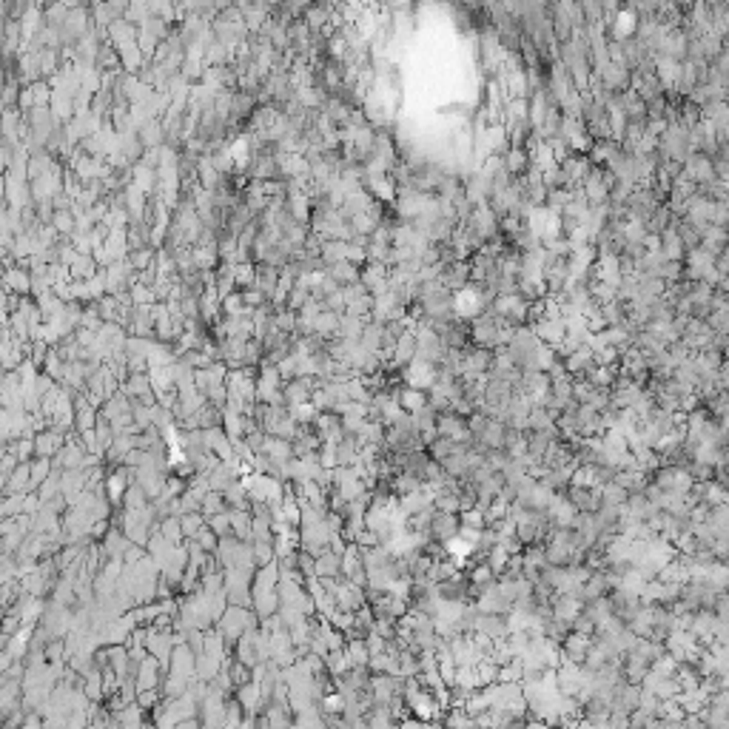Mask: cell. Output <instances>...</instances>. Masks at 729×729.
<instances>
[{
	"label": "cell",
	"mask_w": 729,
	"mask_h": 729,
	"mask_svg": "<svg viewBox=\"0 0 729 729\" xmlns=\"http://www.w3.org/2000/svg\"><path fill=\"white\" fill-rule=\"evenodd\" d=\"M328 276L336 279L342 288L345 285H353V282H362V268L353 265V262H336V265H328Z\"/></svg>",
	"instance_id": "cell-9"
},
{
	"label": "cell",
	"mask_w": 729,
	"mask_h": 729,
	"mask_svg": "<svg viewBox=\"0 0 729 729\" xmlns=\"http://www.w3.org/2000/svg\"><path fill=\"white\" fill-rule=\"evenodd\" d=\"M570 498V504L578 510V516H587V513H598L601 510V493L598 487L595 490H587V487H573L564 493Z\"/></svg>",
	"instance_id": "cell-5"
},
{
	"label": "cell",
	"mask_w": 729,
	"mask_h": 729,
	"mask_svg": "<svg viewBox=\"0 0 729 729\" xmlns=\"http://www.w3.org/2000/svg\"><path fill=\"white\" fill-rule=\"evenodd\" d=\"M117 724L123 729H140L143 727V707L134 701V704H129V707H123L120 713H117Z\"/></svg>",
	"instance_id": "cell-16"
},
{
	"label": "cell",
	"mask_w": 729,
	"mask_h": 729,
	"mask_svg": "<svg viewBox=\"0 0 729 729\" xmlns=\"http://www.w3.org/2000/svg\"><path fill=\"white\" fill-rule=\"evenodd\" d=\"M74 413H77L74 425H77V431H80V433H86V431H97V428H94V425H97V411H94V405H91V402H80Z\"/></svg>",
	"instance_id": "cell-15"
},
{
	"label": "cell",
	"mask_w": 729,
	"mask_h": 729,
	"mask_svg": "<svg viewBox=\"0 0 729 729\" xmlns=\"http://www.w3.org/2000/svg\"><path fill=\"white\" fill-rule=\"evenodd\" d=\"M49 468H51V462L46 459V456H37L34 462H31V485L34 490L46 482V473H49Z\"/></svg>",
	"instance_id": "cell-23"
},
{
	"label": "cell",
	"mask_w": 729,
	"mask_h": 729,
	"mask_svg": "<svg viewBox=\"0 0 729 729\" xmlns=\"http://www.w3.org/2000/svg\"><path fill=\"white\" fill-rule=\"evenodd\" d=\"M220 513H228V501H226V496L223 493H208L206 496V501H203V516L206 518H211V516H220Z\"/></svg>",
	"instance_id": "cell-19"
},
{
	"label": "cell",
	"mask_w": 729,
	"mask_h": 729,
	"mask_svg": "<svg viewBox=\"0 0 729 729\" xmlns=\"http://www.w3.org/2000/svg\"><path fill=\"white\" fill-rule=\"evenodd\" d=\"M206 516L203 513H186V516H180V524H183V536L186 538H197V533L206 527Z\"/></svg>",
	"instance_id": "cell-20"
},
{
	"label": "cell",
	"mask_w": 729,
	"mask_h": 729,
	"mask_svg": "<svg viewBox=\"0 0 729 729\" xmlns=\"http://www.w3.org/2000/svg\"><path fill=\"white\" fill-rule=\"evenodd\" d=\"M316 578H342V555H336L333 550H328L325 555L316 558Z\"/></svg>",
	"instance_id": "cell-11"
},
{
	"label": "cell",
	"mask_w": 729,
	"mask_h": 729,
	"mask_svg": "<svg viewBox=\"0 0 729 729\" xmlns=\"http://www.w3.org/2000/svg\"><path fill=\"white\" fill-rule=\"evenodd\" d=\"M117 54H120V63L129 69V74H134V71L143 66V49H140V43H126V46L117 49Z\"/></svg>",
	"instance_id": "cell-14"
},
{
	"label": "cell",
	"mask_w": 729,
	"mask_h": 729,
	"mask_svg": "<svg viewBox=\"0 0 729 729\" xmlns=\"http://www.w3.org/2000/svg\"><path fill=\"white\" fill-rule=\"evenodd\" d=\"M653 482L667 493H693V487H695L690 468H678V465H661L653 473Z\"/></svg>",
	"instance_id": "cell-2"
},
{
	"label": "cell",
	"mask_w": 729,
	"mask_h": 729,
	"mask_svg": "<svg viewBox=\"0 0 729 729\" xmlns=\"http://www.w3.org/2000/svg\"><path fill=\"white\" fill-rule=\"evenodd\" d=\"M396 399H399V405H402L405 413H419L422 408L431 405V396H428L425 391H416V388H399V391H396Z\"/></svg>",
	"instance_id": "cell-7"
},
{
	"label": "cell",
	"mask_w": 729,
	"mask_h": 729,
	"mask_svg": "<svg viewBox=\"0 0 729 729\" xmlns=\"http://www.w3.org/2000/svg\"><path fill=\"white\" fill-rule=\"evenodd\" d=\"M598 493H601V504H607V507H624L630 501V493L618 485L615 479L604 482V485L598 487Z\"/></svg>",
	"instance_id": "cell-12"
},
{
	"label": "cell",
	"mask_w": 729,
	"mask_h": 729,
	"mask_svg": "<svg viewBox=\"0 0 729 729\" xmlns=\"http://www.w3.org/2000/svg\"><path fill=\"white\" fill-rule=\"evenodd\" d=\"M724 729H729V718H727V727H724Z\"/></svg>",
	"instance_id": "cell-25"
},
{
	"label": "cell",
	"mask_w": 729,
	"mask_h": 729,
	"mask_svg": "<svg viewBox=\"0 0 729 729\" xmlns=\"http://www.w3.org/2000/svg\"><path fill=\"white\" fill-rule=\"evenodd\" d=\"M208 527L214 530V536H217V538H228V536H234L231 510H228V513H220V516H211V518H208Z\"/></svg>",
	"instance_id": "cell-21"
},
{
	"label": "cell",
	"mask_w": 729,
	"mask_h": 729,
	"mask_svg": "<svg viewBox=\"0 0 729 729\" xmlns=\"http://www.w3.org/2000/svg\"><path fill=\"white\" fill-rule=\"evenodd\" d=\"M325 667H328V673H331L333 678H342L345 673H351V670H353V661H351L348 650H333V653H328Z\"/></svg>",
	"instance_id": "cell-13"
},
{
	"label": "cell",
	"mask_w": 729,
	"mask_h": 729,
	"mask_svg": "<svg viewBox=\"0 0 729 729\" xmlns=\"http://www.w3.org/2000/svg\"><path fill=\"white\" fill-rule=\"evenodd\" d=\"M584 613V601L578 595H553V615L573 624Z\"/></svg>",
	"instance_id": "cell-6"
},
{
	"label": "cell",
	"mask_w": 729,
	"mask_h": 729,
	"mask_svg": "<svg viewBox=\"0 0 729 729\" xmlns=\"http://www.w3.org/2000/svg\"><path fill=\"white\" fill-rule=\"evenodd\" d=\"M462 533V516L459 513H445V510H433L431 521H428V536L436 544H448L453 538H459Z\"/></svg>",
	"instance_id": "cell-1"
},
{
	"label": "cell",
	"mask_w": 729,
	"mask_h": 729,
	"mask_svg": "<svg viewBox=\"0 0 729 729\" xmlns=\"http://www.w3.org/2000/svg\"><path fill=\"white\" fill-rule=\"evenodd\" d=\"M237 285L240 288H251V285H256V265L253 262H243V265H237Z\"/></svg>",
	"instance_id": "cell-22"
},
{
	"label": "cell",
	"mask_w": 729,
	"mask_h": 729,
	"mask_svg": "<svg viewBox=\"0 0 729 729\" xmlns=\"http://www.w3.org/2000/svg\"><path fill=\"white\" fill-rule=\"evenodd\" d=\"M510 558H513V555H510L504 547H498V544H496V547H493V550H490V553L485 555V564L490 567V570H493V573H496V575H501V573L507 570Z\"/></svg>",
	"instance_id": "cell-17"
},
{
	"label": "cell",
	"mask_w": 729,
	"mask_h": 729,
	"mask_svg": "<svg viewBox=\"0 0 729 729\" xmlns=\"http://www.w3.org/2000/svg\"><path fill=\"white\" fill-rule=\"evenodd\" d=\"M74 276H83V279H91V276H97V259L91 256V253H80L77 256V262L69 268Z\"/></svg>",
	"instance_id": "cell-18"
},
{
	"label": "cell",
	"mask_w": 729,
	"mask_h": 729,
	"mask_svg": "<svg viewBox=\"0 0 729 729\" xmlns=\"http://www.w3.org/2000/svg\"><path fill=\"white\" fill-rule=\"evenodd\" d=\"M6 291L17 293V296H26L34 291V282H31V273L26 268H9L6 273Z\"/></svg>",
	"instance_id": "cell-10"
},
{
	"label": "cell",
	"mask_w": 729,
	"mask_h": 729,
	"mask_svg": "<svg viewBox=\"0 0 729 729\" xmlns=\"http://www.w3.org/2000/svg\"><path fill=\"white\" fill-rule=\"evenodd\" d=\"M590 647H593V638H590V635H581V633H570V635H567V641L561 644V661H567V664H575V667H584Z\"/></svg>",
	"instance_id": "cell-4"
},
{
	"label": "cell",
	"mask_w": 729,
	"mask_h": 729,
	"mask_svg": "<svg viewBox=\"0 0 729 729\" xmlns=\"http://www.w3.org/2000/svg\"><path fill=\"white\" fill-rule=\"evenodd\" d=\"M684 174H687L698 188L710 186L713 180H718V177H715V169H713V160H710L707 154H690L687 163H684Z\"/></svg>",
	"instance_id": "cell-3"
},
{
	"label": "cell",
	"mask_w": 729,
	"mask_h": 729,
	"mask_svg": "<svg viewBox=\"0 0 729 729\" xmlns=\"http://www.w3.org/2000/svg\"><path fill=\"white\" fill-rule=\"evenodd\" d=\"M684 729H710V727H707V721H704L701 715H687V718H684Z\"/></svg>",
	"instance_id": "cell-24"
},
{
	"label": "cell",
	"mask_w": 729,
	"mask_h": 729,
	"mask_svg": "<svg viewBox=\"0 0 729 729\" xmlns=\"http://www.w3.org/2000/svg\"><path fill=\"white\" fill-rule=\"evenodd\" d=\"M259 293H265L268 299H273L276 288H279V268L273 265H256V285H253Z\"/></svg>",
	"instance_id": "cell-8"
}]
</instances>
